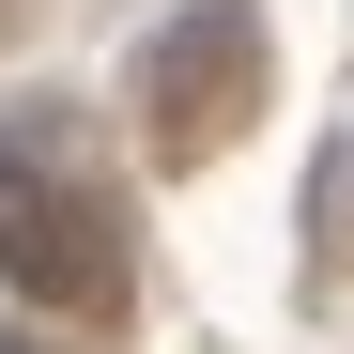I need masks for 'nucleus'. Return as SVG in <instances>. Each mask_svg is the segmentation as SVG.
I'll use <instances>...</instances> for the list:
<instances>
[{
  "label": "nucleus",
  "instance_id": "f257e3e1",
  "mask_svg": "<svg viewBox=\"0 0 354 354\" xmlns=\"http://www.w3.org/2000/svg\"><path fill=\"white\" fill-rule=\"evenodd\" d=\"M0 277H16L31 308H124V216L31 124H0Z\"/></svg>",
  "mask_w": 354,
  "mask_h": 354
},
{
  "label": "nucleus",
  "instance_id": "f03ea898",
  "mask_svg": "<svg viewBox=\"0 0 354 354\" xmlns=\"http://www.w3.org/2000/svg\"><path fill=\"white\" fill-rule=\"evenodd\" d=\"M247 108H262V16L247 0H201V16L154 31V154L247 139Z\"/></svg>",
  "mask_w": 354,
  "mask_h": 354
},
{
  "label": "nucleus",
  "instance_id": "7ed1b4c3",
  "mask_svg": "<svg viewBox=\"0 0 354 354\" xmlns=\"http://www.w3.org/2000/svg\"><path fill=\"white\" fill-rule=\"evenodd\" d=\"M308 231H324V247H339V262H354V139H339V154H324V201H308Z\"/></svg>",
  "mask_w": 354,
  "mask_h": 354
},
{
  "label": "nucleus",
  "instance_id": "20e7f679",
  "mask_svg": "<svg viewBox=\"0 0 354 354\" xmlns=\"http://www.w3.org/2000/svg\"><path fill=\"white\" fill-rule=\"evenodd\" d=\"M0 354H31V339H0Z\"/></svg>",
  "mask_w": 354,
  "mask_h": 354
}]
</instances>
